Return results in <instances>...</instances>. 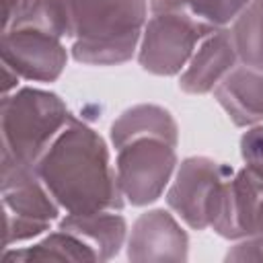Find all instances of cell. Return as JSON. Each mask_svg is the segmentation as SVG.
Here are the masks:
<instances>
[{
    "label": "cell",
    "instance_id": "1",
    "mask_svg": "<svg viewBox=\"0 0 263 263\" xmlns=\"http://www.w3.org/2000/svg\"><path fill=\"white\" fill-rule=\"evenodd\" d=\"M35 171L51 197L68 214H97L123 208L117 173L103 138L84 121L70 117Z\"/></svg>",
    "mask_w": 263,
    "mask_h": 263
},
{
    "label": "cell",
    "instance_id": "2",
    "mask_svg": "<svg viewBox=\"0 0 263 263\" xmlns=\"http://www.w3.org/2000/svg\"><path fill=\"white\" fill-rule=\"evenodd\" d=\"M72 55L90 66L132 60L146 25V0H70Z\"/></svg>",
    "mask_w": 263,
    "mask_h": 263
},
{
    "label": "cell",
    "instance_id": "3",
    "mask_svg": "<svg viewBox=\"0 0 263 263\" xmlns=\"http://www.w3.org/2000/svg\"><path fill=\"white\" fill-rule=\"evenodd\" d=\"M72 115L55 92L21 88L2 97V158L35 166Z\"/></svg>",
    "mask_w": 263,
    "mask_h": 263
},
{
    "label": "cell",
    "instance_id": "4",
    "mask_svg": "<svg viewBox=\"0 0 263 263\" xmlns=\"http://www.w3.org/2000/svg\"><path fill=\"white\" fill-rule=\"evenodd\" d=\"M216 31L191 12L187 0H150V18L140 39V66L156 76H175L191 60L197 41Z\"/></svg>",
    "mask_w": 263,
    "mask_h": 263
},
{
    "label": "cell",
    "instance_id": "5",
    "mask_svg": "<svg viewBox=\"0 0 263 263\" xmlns=\"http://www.w3.org/2000/svg\"><path fill=\"white\" fill-rule=\"evenodd\" d=\"M2 208H4V249L14 242L35 238L49 230L60 205L39 179L35 166L0 156Z\"/></svg>",
    "mask_w": 263,
    "mask_h": 263
},
{
    "label": "cell",
    "instance_id": "6",
    "mask_svg": "<svg viewBox=\"0 0 263 263\" xmlns=\"http://www.w3.org/2000/svg\"><path fill=\"white\" fill-rule=\"evenodd\" d=\"M177 144L164 136H138L115 148L119 189L132 205H148L160 197L175 173Z\"/></svg>",
    "mask_w": 263,
    "mask_h": 263
},
{
    "label": "cell",
    "instance_id": "7",
    "mask_svg": "<svg viewBox=\"0 0 263 263\" xmlns=\"http://www.w3.org/2000/svg\"><path fill=\"white\" fill-rule=\"evenodd\" d=\"M232 168L208 156H189L181 162L175 183L166 193V203L191 228L212 226L216 201Z\"/></svg>",
    "mask_w": 263,
    "mask_h": 263
},
{
    "label": "cell",
    "instance_id": "8",
    "mask_svg": "<svg viewBox=\"0 0 263 263\" xmlns=\"http://www.w3.org/2000/svg\"><path fill=\"white\" fill-rule=\"evenodd\" d=\"M68 53L62 39L27 27H10L2 31V64L18 78L35 82H53L64 66Z\"/></svg>",
    "mask_w": 263,
    "mask_h": 263
},
{
    "label": "cell",
    "instance_id": "9",
    "mask_svg": "<svg viewBox=\"0 0 263 263\" xmlns=\"http://www.w3.org/2000/svg\"><path fill=\"white\" fill-rule=\"evenodd\" d=\"M132 261H185L187 234L164 210L144 212L132 226L127 240Z\"/></svg>",
    "mask_w": 263,
    "mask_h": 263
},
{
    "label": "cell",
    "instance_id": "10",
    "mask_svg": "<svg viewBox=\"0 0 263 263\" xmlns=\"http://www.w3.org/2000/svg\"><path fill=\"white\" fill-rule=\"evenodd\" d=\"M238 58L230 39V31L218 29L208 35L201 47L191 55L185 72L179 78V88L189 95H205L212 92L222 78L236 66Z\"/></svg>",
    "mask_w": 263,
    "mask_h": 263
},
{
    "label": "cell",
    "instance_id": "11",
    "mask_svg": "<svg viewBox=\"0 0 263 263\" xmlns=\"http://www.w3.org/2000/svg\"><path fill=\"white\" fill-rule=\"evenodd\" d=\"M214 97L238 127L263 123V72L234 66L214 88Z\"/></svg>",
    "mask_w": 263,
    "mask_h": 263
},
{
    "label": "cell",
    "instance_id": "12",
    "mask_svg": "<svg viewBox=\"0 0 263 263\" xmlns=\"http://www.w3.org/2000/svg\"><path fill=\"white\" fill-rule=\"evenodd\" d=\"M58 228L82 238L97 255V261L115 257L123 247L127 230L123 216L115 214V210L97 214H68L64 220H60Z\"/></svg>",
    "mask_w": 263,
    "mask_h": 263
},
{
    "label": "cell",
    "instance_id": "13",
    "mask_svg": "<svg viewBox=\"0 0 263 263\" xmlns=\"http://www.w3.org/2000/svg\"><path fill=\"white\" fill-rule=\"evenodd\" d=\"M138 136H164L168 140L179 142L175 119L166 109L158 105H136L123 111L111 125L113 148Z\"/></svg>",
    "mask_w": 263,
    "mask_h": 263
},
{
    "label": "cell",
    "instance_id": "14",
    "mask_svg": "<svg viewBox=\"0 0 263 263\" xmlns=\"http://www.w3.org/2000/svg\"><path fill=\"white\" fill-rule=\"evenodd\" d=\"M4 261H97L92 249L76 234L58 228L41 242L18 251L4 249Z\"/></svg>",
    "mask_w": 263,
    "mask_h": 263
},
{
    "label": "cell",
    "instance_id": "15",
    "mask_svg": "<svg viewBox=\"0 0 263 263\" xmlns=\"http://www.w3.org/2000/svg\"><path fill=\"white\" fill-rule=\"evenodd\" d=\"M228 31L238 62L263 72V0H253Z\"/></svg>",
    "mask_w": 263,
    "mask_h": 263
},
{
    "label": "cell",
    "instance_id": "16",
    "mask_svg": "<svg viewBox=\"0 0 263 263\" xmlns=\"http://www.w3.org/2000/svg\"><path fill=\"white\" fill-rule=\"evenodd\" d=\"M10 27H27L51 33L55 37H72L70 0H29L10 21ZM4 29V31H6Z\"/></svg>",
    "mask_w": 263,
    "mask_h": 263
},
{
    "label": "cell",
    "instance_id": "17",
    "mask_svg": "<svg viewBox=\"0 0 263 263\" xmlns=\"http://www.w3.org/2000/svg\"><path fill=\"white\" fill-rule=\"evenodd\" d=\"M253 0H187L191 12L212 29H224Z\"/></svg>",
    "mask_w": 263,
    "mask_h": 263
},
{
    "label": "cell",
    "instance_id": "18",
    "mask_svg": "<svg viewBox=\"0 0 263 263\" xmlns=\"http://www.w3.org/2000/svg\"><path fill=\"white\" fill-rule=\"evenodd\" d=\"M240 156L245 160V168L263 181V123H257L242 134Z\"/></svg>",
    "mask_w": 263,
    "mask_h": 263
},
{
    "label": "cell",
    "instance_id": "19",
    "mask_svg": "<svg viewBox=\"0 0 263 263\" xmlns=\"http://www.w3.org/2000/svg\"><path fill=\"white\" fill-rule=\"evenodd\" d=\"M228 261H263V236L261 238H242L228 253Z\"/></svg>",
    "mask_w": 263,
    "mask_h": 263
},
{
    "label": "cell",
    "instance_id": "20",
    "mask_svg": "<svg viewBox=\"0 0 263 263\" xmlns=\"http://www.w3.org/2000/svg\"><path fill=\"white\" fill-rule=\"evenodd\" d=\"M29 0H2V31L10 25V21L14 18V14L27 4Z\"/></svg>",
    "mask_w": 263,
    "mask_h": 263
}]
</instances>
